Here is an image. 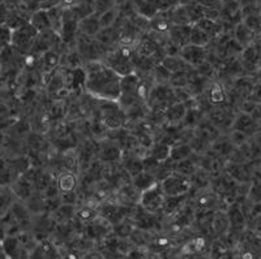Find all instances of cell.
Segmentation results:
<instances>
[{
	"mask_svg": "<svg viewBox=\"0 0 261 259\" xmlns=\"http://www.w3.org/2000/svg\"><path fill=\"white\" fill-rule=\"evenodd\" d=\"M102 26L99 22V17H94V15L88 16V17L83 18L79 22V32L85 36L95 37L98 33L101 32Z\"/></svg>",
	"mask_w": 261,
	"mask_h": 259,
	"instance_id": "ba28073f",
	"label": "cell"
},
{
	"mask_svg": "<svg viewBox=\"0 0 261 259\" xmlns=\"http://www.w3.org/2000/svg\"><path fill=\"white\" fill-rule=\"evenodd\" d=\"M165 199H166V194L163 191L162 185L160 183H155L154 185L150 188L145 189L140 193L139 204L140 206L145 209L146 211L157 212L160 210H163V205H165Z\"/></svg>",
	"mask_w": 261,
	"mask_h": 259,
	"instance_id": "3957f363",
	"label": "cell"
},
{
	"mask_svg": "<svg viewBox=\"0 0 261 259\" xmlns=\"http://www.w3.org/2000/svg\"><path fill=\"white\" fill-rule=\"evenodd\" d=\"M163 191L166 195H184L190 191L192 181L188 176L178 174V172H171L166 179L162 180Z\"/></svg>",
	"mask_w": 261,
	"mask_h": 259,
	"instance_id": "277c9868",
	"label": "cell"
},
{
	"mask_svg": "<svg viewBox=\"0 0 261 259\" xmlns=\"http://www.w3.org/2000/svg\"><path fill=\"white\" fill-rule=\"evenodd\" d=\"M187 198V194L184 195H166L165 205H163V212L166 215H172L181 209L184 200Z\"/></svg>",
	"mask_w": 261,
	"mask_h": 259,
	"instance_id": "2e32d148",
	"label": "cell"
},
{
	"mask_svg": "<svg viewBox=\"0 0 261 259\" xmlns=\"http://www.w3.org/2000/svg\"><path fill=\"white\" fill-rule=\"evenodd\" d=\"M41 63L43 64V67H45V72H48L51 71V69L57 68L60 63L59 53L54 50L46 51V52H43V55H42Z\"/></svg>",
	"mask_w": 261,
	"mask_h": 259,
	"instance_id": "44dd1931",
	"label": "cell"
},
{
	"mask_svg": "<svg viewBox=\"0 0 261 259\" xmlns=\"http://www.w3.org/2000/svg\"><path fill=\"white\" fill-rule=\"evenodd\" d=\"M179 55L183 57L191 67L199 68L200 65L204 64L206 60V50L202 46H196V44L188 43L184 47L180 48Z\"/></svg>",
	"mask_w": 261,
	"mask_h": 259,
	"instance_id": "5b68a950",
	"label": "cell"
},
{
	"mask_svg": "<svg viewBox=\"0 0 261 259\" xmlns=\"http://www.w3.org/2000/svg\"><path fill=\"white\" fill-rule=\"evenodd\" d=\"M20 242L16 237L13 236H9L7 239L3 240V250L8 254L9 256H15L16 251L18 250V247H20Z\"/></svg>",
	"mask_w": 261,
	"mask_h": 259,
	"instance_id": "4316f807",
	"label": "cell"
},
{
	"mask_svg": "<svg viewBox=\"0 0 261 259\" xmlns=\"http://www.w3.org/2000/svg\"><path fill=\"white\" fill-rule=\"evenodd\" d=\"M211 41V36L208 33L204 32L202 29H200L197 25H193L191 27L190 33V43L196 44V46H202V47H206V44Z\"/></svg>",
	"mask_w": 261,
	"mask_h": 259,
	"instance_id": "d6986e66",
	"label": "cell"
},
{
	"mask_svg": "<svg viewBox=\"0 0 261 259\" xmlns=\"http://www.w3.org/2000/svg\"><path fill=\"white\" fill-rule=\"evenodd\" d=\"M30 24L36 27L38 32H43V30L53 29V24H51V18L48 15V11H38L30 18Z\"/></svg>",
	"mask_w": 261,
	"mask_h": 259,
	"instance_id": "5bb4252c",
	"label": "cell"
},
{
	"mask_svg": "<svg viewBox=\"0 0 261 259\" xmlns=\"http://www.w3.org/2000/svg\"><path fill=\"white\" fill-rule=\"evenodd\" d=\"M252 30L249 29L247 25H238L237 30H235V37H237L238 42L243 46H246L251 39H252Z\"/></svg>",
	"mask_w": 261,
	"mask_h": 259,
	"instance_id": "d4e9b609",
	"label": "cell"
},
{
	"mask_svg": "<svg viewBox=\"0 0 261 259\" xmlns=\"http://www.w3.org/2000/svg\"><path fill=\"white\" fill-rule=\"evenodd\" d=\"M162 65H165L167 69H169L171 73H175V72L184 71V69L190 68L191 65L188 64L186 60L181 57L180 55H167L165 59L162 60Z\"/></svg>",
	"mask_w": 261,
	"mask_h": 259,
	"instance_id": "7c38bea8",
	"label": "cell"
},
{
	"mask_svg": "<svg viewBox=\"0 0 261 259\" xmlns=\"http://www.w3.org/2000/svg\"><path fill=\"white\" fill-rule=\"evenodd\" d=\"M212 229H213L214 235L223 236L231 229V223H230V218H228L227 212L220 211L214 214L213 219H212Z\"/></svg>",
	"mask_w": 261,
	"mask_h": 259,
	"instance_id": "8992f818",
	"label": "cell"
},
{
	"mask_svg": "<svg viewBox=\"0 0 261 259\" xmlns=\"http://www.w3.org/2000/svg\"><path fill=\"white\" fill-rule=\"evenodd\" d=\"M157 181L158 180L155 179L154 175L149 174V172L146 171L140 172L139 175L134 176V186L137 189V190H140V193H141L143 190H145V189L154 185Z\"/></svg>",
	"mask_w": 261,
	"mask_h": 259,
	"instance_id": "ac0fdd59",
	"label": "cell"
},
{
	"mask_svg": "<svg viewBox=\"0 0 261 259\" xmlns=\"http://www.w3.org/2000/svg\"><path fill=\"white\" fill-rule=\"evenodd\" d=\"M188 109L186 108L184 103L181 102H176V103L171 104V106L167 108V111L165 112V118H166L167 121L170 123H175V121H180L183 119L187 118Z\"/></svg>",
	"mask_w": 261,
	"mask_h": 259,
	"instance_id": "9a60e30c",
	"label": "cell"
},
{
	"mask_svg": "<svg viewBox=\"0 0 261 259\" xmlns=\"http://www.w3.org/2000/svg\"><path fill=\"white\" fill-rule=\"evenodd\" d=\"M191 153H192V149H191L188 145H179L176 148H171V156H170V160L178 163L180 162V160L187 159Z\"/></svg>",
	"mask_w": 261,
	"mask_h": 259,
	"instance_id": "603a6c76",
	"label": "cell"
},
{
	"mask_svg": "<svg viewBox=\"0 0 261 259\" xmlns=\"http://www.w3.org/2000/svg\"><path fill=\"white\" fill-rule=\"evenodd\" d=\"M228 218H230V223H231L232 229L241 231L242 228L246 225V218H244L243 210L238 204H231L227 209Z\"/></svg>",
	"mask_w": 261,
	"mask_h": 259,
	"instance_id": "9c48e42d",
	"label": "cell"
},
{
	"mask_svg": "<svg viewBox=\"0 0 261 259\" xmlns=\"http://www.w3.org/2000/svg\"><path fill=\"white\" fill-rule=\"evenodd\" d=\"M98 215H99L98 210L93 209V207L90 206L81 207V209H79L77 211H76V216H77L81 221H84V223H90V221L94 220Z\"/></svg>",
	"mask_w": 261,
	"mask_h": 259,
	"instance_id": "cb8c5ba5",
	"label": "cell"
},
{
	"mask_svg": "<svg viewBox=\"0 0 261 259\" xmlns=\"http://www.w3.org/2000/svg\"><path fill=\"white\" fill-rule=\"evenodd\" d=\"M209 102L213 104H221L226 102V93L220 83H213L209 89Z\"/></svg>",
	"mask_w": 261,
	"mask_h": 259,
	"instance_id": "7402d4cb",
	"label": "cell"
},
{
	"mask_svg": "<svg viewBox=\"0 0 261 259\" xmlns=\"http://www.w3.org/2000/svg\"><path fill=\"white\" fill-rule=\"evenodd\" d=\"M208 247V242L204 237L199 236V237H195V239L191 240L190 242L184 245L183 249H181V254L183 255H192V254H200L202 251H205V249Z\"/></svg>",
	"mask_w": 261,
	"mask_h": 259,
	"instance_id": "8fae6325",
	"label": "cell"
},
{
	"mask_svg": "<svg viewBox=\"0 0 261 259\" xmlns=\"http://www.w3.org/2000/svg\"><path fill=\"white\" fill-rule=\"evenodd\" d=\"M150 155L153 158L158 160L161 163H165L167 159H170V156H171V146L165 142H160V143L154 145L153 149L150 151Z\"/></svg>",
	"mask_w": 261,
	"mask_h": 259,
	"instance_id": "ffe728a7",
	"label": "cell"
},
{
	"mask_svg": "<svg viewBox=\"0 0 261 259\" xmlns=\"http://www.w3.org/2000/svg\"><path fill=\"white\" fill-rule=\"evenodd\" d=\"M58 186L59 191L65 193V191H73L77 186V177L72 171H65L60 174L58 177Z\"/></svg>",
	"mask_w": 261,
	"mask_h": 259,
	"instance_id": "4fadbf2b",
	"label": "cell"
},
{
	"mask_svg": "<svg viewBox=\"0 0 261 259\" xmlns=\"http://www.w3.org/2000/svg\"><path fill=\"white\" fill-rule=\"evenodd\" d=\"M85 89L95 99L118 102L122 95V76L101 60H93L84 65Z\"/></svg>",
	"mask_w": 261,
	"mask_h": 259,
	"instance_id": "6da1fadb",
	"label": "cell"
},
{
	"mask_svg": "<svg viewBox=\"0 0 261 259\" xmlns=\"http://www.w3.org/2000/svg\"><path fill=\"white\" fill-rule=\"evenodd\" d=\"M38 34L39 32L32 24H24L22 26L12 30L11 44L13 46V48L18 50L20 52H30L36 43Z\"/></svg>",
	"mask_w": 261,
	"mask_h": 259,
	"instance_id": "7a4b0ae2",
	"label": "cell"
},
{
	"mask_svg": "<svg viewBox=\"0 0 261 259\" xmlns=\"http://www.w3.org/2000/svg\"><path fill=\"white\" fill-rule=\"evenodd\" d=\"M120 108H114V107H103V121L107 127L111 129H119L123 125V118L120 116Z\"/></svg>",
	"mask_w": 261,
	"mask_h": 259,
	"instance_id": "30bf717a",
	"label": "cell"
},
{
	"mask_svg": "<svg viewBox=\"0 0 261 259\" xmlns=\"http://www.w3.org/2000/svg\"><path fill=\"white\" fill-rule=\"evenodd\" d=\"M196 171H197L196 164L188 159L180 160V162H178V164H176L175 167V172L184 175V176H192Z\"/></svg>",
	"mask_w": 261,
	"mask_h": 259,
	"instance_id": "484cf974",
	"label": "cell"
},
{
	"mask_svg": "<svg viewBox=\"0 0 261 259\" xmlns=\"http://www.w3.org/2000/svg\"><path fill=\"white\" fill-rule=\"evenodd\" d=\"M42 2H45V0H42Z\"/></svg>",
	"mask_w": 261,
	"mask_h": 259,
	"instance_id": "f1b7e54d",
	"label": "cell"
},
{
	"mask_svg": "<svg viewBox=\"0 0 261 259\" xmlns=\"http://www.w3.org/2000/svg\"><path fill=\"white\" fill-rule=\"evenodd\" d=\"M115 20H116L115 9H109V11H106V12H103L101 16H99V22H101L102 29H103V27L113 26Z\"/></svg>",
	"mask_w": 261,
	"mask_h": 259,
	"instance_id": "83f0119b",
	"label": "cell"
},
{
	"mask_svg": "<svg viewBox=\"0 0 261 259\" xmlns=\"http://www.w3.org/2000/svg\"><path fill=\"white\" fill-rule=\"evenodd\" d=\"M218 205V195L216 193H201L196 199V206L201 211H208V210H213L214 207Z\"/></svg>",
	"mask_w": 261,
	"mask_h": 259,
	"instance_id": "e0dca14e",
	"label": "cell"
},
{
	"mask_svg": "<svg viewBox=\"0 0 261 259\" xmlns=\"http://www.w3.org/2000/svg\"><path fill=\"white\" fill-rule=\"evenodd\" d=\"M98 212L102 218L106 219L107 221H110L111 224H118L123 220V212L120 206L115 204H103L99 209Z\"/></svg>",
	"mask_w": 261,
	"mask_h": 259,
	"instance_id": "52a82bcc",
	"label": "cell"
}]
</instances>
